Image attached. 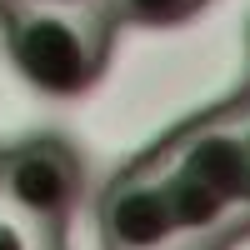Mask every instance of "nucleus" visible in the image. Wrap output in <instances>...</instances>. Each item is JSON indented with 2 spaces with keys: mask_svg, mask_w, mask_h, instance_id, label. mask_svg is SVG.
<instances>
[{
  "mask_svg": "<svg viewBox=\"0 0 250 250\" xmlns=\"http://www.w3.org/2000/svg\"><path fill=\"white\" fill-rule=\"evenodd\" d=\"M80 195H85V165L60 135H35L0 150V200L15 215L60 230Z\"/></svg>",
  "mask_w": 250,
  "mask_h": 250,
  "instance_id": "nucleus-2",
  "label": "nucleus"
},
{
  "mask_svg": "<svg viewBox=\"0 0 250 250\" xmlns=\"http://www.w3.org/2000/svg\"><path fill=\"white\" fill-rule=\"evenodd\" d=\"M5 55L25 85L55 100H75L100 85L115 45L110 10H5Z\"/></svg>",
  "mask_w": 250,
  "mask_h": 250,
  "instance_id": "nucleus-1",
  "label": "nucleus"
},
{
  "mask_svg": "<svg viewBox=\"0 0 250 250\" xmlns=\"http://www.w3.org/2000/svg\"><path fill=\"white\" fill-rule=\"evenodd\" d=\"M230 105H235V120H240V130H245V140H250V90H240Z\"/></svg>",
  "mask_w": 250,
  "mask_h": 250,
  "instance_id": "nucleus-5",
  "label": "nucleus"
},
{
  "mask_svg": "<svg viewBox=\"0 0 250 250\" xmlns=\"http://www.w3.org/2000/svg\"><path fill=\"white\" fill-rule=\"evenodd\" d=\"M205 0H110V15L115 25L135 20V25H175V20L195 15Z\"/></svg>",
  "mask_w": 250,
  "mask_h": 250,
  "instance_id": "nucleus-3",
  "label": "nucleus"
},
{
  "mask_svg": "<svg viewBox=\"0 0 250 250\" xmlns=\"http://www.w3.org/2000/svg\"><path fill=\"white\" fill-rule=\"evenodd\" d=\"M5 10H110V0H0Z\"/></svg>",
  "mask_w": 250,
  "mask_h": 250,
  "instance_id": "nucleus-4",
  "label": "nucleus"
}]
</instances>
